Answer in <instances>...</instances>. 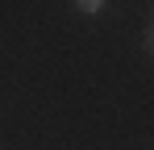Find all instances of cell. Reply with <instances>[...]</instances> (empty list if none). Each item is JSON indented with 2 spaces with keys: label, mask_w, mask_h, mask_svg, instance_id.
Instances as JSON below:
<instances>
[{
  "label": "cell",
  "mask_w": 154,
  "mask_h": 150,
  "mask_svg": "<svg viewBox=\"0 0 154 150\" xmlns=\"http://www.w3.org/2000/svg\"><path fill=\"white\" fill-rule=\"evenodd\" d=\"M75 8H79V13H88V17H96V13H104V0H79Z\"/></svg>",
  "instance_id": "obj_1"
},
{
  "label": "cell",
  "mask_w": 154,
  "mask_h": 150,
  "mask_svg": "<svg viewBox=\"0 0 154 150\" xmlns=\"http://www.w3.org/2000/svg\"><path fill=\"white\" fill-rule=\"evenodd\" d=\"M146 50H150V54H154V29H150V33H146Z\"/></svg>",
  "instance_id": "obj_2"
}]
</instances>
